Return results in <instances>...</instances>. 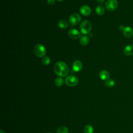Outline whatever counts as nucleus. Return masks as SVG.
<instances>
[{
	"label": "nucleus",
	"mask_w": 133,
	"mask_h": 133,
	"mask_svg": "<svg viewBox=\"0 0 133 133\" xmlns=\"http://www.w3.org/2000/svg\"><path fill=\"white\" fill-rule=\"evenodd\" d=\"M83 68L82 62L78 60H75L72 64V69L75 72H79L82 70Z\"/></svg>",
	"instance_id": "nucleus-9"
},
{
	"label": "nucleus",
	"mask_w": 133,
	"mask_h": 133,
	"mask_svg": "<svg viewBox=\"0 0 133 133\" xmlns=\"http://www.w3.org/2000/svg\"><path fill=\"white\" fill-rule=\"evenodd\" d=\"M89 42V38L86 35H83L79 39V43L83 46L87 45Z\"/></svg>",
	"instance_id": "nucleus-13"
},
{
	"label": "nucleus",
	"mask_w": 133,
	"mask_h": 133,
	"mask_svg": "<svg viewBox=\"0 0 133 133\" xmlns=\"http://www.w3.org/2000/svg\"><path fill=\"white\" fill-rule=\"evenodd\" d=\"M97 1L98 3H100V4H102V3H103L104 2V1H105V0H97Z\"/></svg>",
	"instance_id": "nucleus-23"
},
{
	"label": "nucleus",
	"mask_w": 133,
	"mask_h": 133,
	"mask_svg": "<svg viewBox=\"0 0 133 133\" xmlns=\"http://www.w3.org/2000/svg\"><path fill=\"white\" fill-rule=\"evenodd\" d=\"M79 29L81 32L84 34H88L92 29V24L89 20H84L80 24Z\"/></svg>",
	"instance_id": "nucleus-2"
},
{
	"label": "nucleus",
	"mask_w": 133,
	"mask_h": 133,
	"mask_svg": "<svg viewBox=\"0 0 133 133\" xmlns=\"http://www.w3.org/2000/svg\"><path fill=\"white\" fill-rule=\"evenodd\" d=\"M57 1H58V2H62V1H63V0H57Z\"/></svg>",
	"instance_id": "nucleus-25"
},
{
	"label": "nucleus",
	"mask_w": 133,
	"mask_h": 133,
	"mask_svg": "<svg viewBox=\"0 0 133 133\" xmlns=\"http://www.w3.org/2000/svg\"><path fill=\"white\" fill-rule=\"evenodd\" d=\"M124 54L127 56H131L133 55V45H129L126 46L123 50Z\"/></svg>",
	"instance_id": "nucleus-12"
},
{
	"label": "nucleus",
	"mask_w": 133,
	"mask_h": 133,
	"mask_svg": "<svg viewBox=\"0 0 133 133\" xmlns=\"http://www.w3.org/2000/svg\"><path fill=\"white\" fill-rule=\"evenodd\" d=\"M33 51L36 56L40 58L45 56L46 54V50L45 47L41 44H38L35 45Z\"/></svg>",
	"instance_id": "nucleus-3"
},
{
	"label": "nucleus",
	"mask_w": 133,
	"mask_h": 133,
	"mask_svg": "<svg viewBox=\"0 0 133 133\" xmlns=\"http://www.w3.org/2000/svg\"><path fill=\"white\" fill-rule=\"evenodd\" d=\"M56 133H69V131L66 127L62 126L58 128Z\"/></svg>",
	"instance_id": "nucleus-17"
},
{
	"label": "nucleus",
	"mask_w": 133,
	"mask_h": 133,
	"mask_svg": "<svg viewBox=\"0 0 133 133\" xmlns=\"http://www.w3.org/2000/svg\"><path fill=\"white\" fill-rule=\"evenodd\" d=\"M124 28H125V27H124L123 25H120V26H119V30H121V31H123L124 29Z\"/></svg>",
	"instance_id": "nucleus-22"
},
{
	"label": "nucleus",
	"mask_w": 133,
	"mask_h": 133,
	"mask_svg": "<svg viewBox=\"0 0 133 133\" xmlns=\"http://www.w3.org/2000/svg\"><path fill=\"white\" fill-rule=\"evenodd\" d=\"M0 133H5V132L4 130H3L2 129H1L0 130Z\"/></svg>",
	"instance_id": "nucleus-24"
},
{
	"label": "nucleus",
	"mask_w": 133,
	"mask_h": 133,
	"mask_svg": "<svg viewBox=\"0 0 133 133\" xmlns=\"http://www.w3.org/2000/svg\"><path fill=\"white\" fill-rule=\"evenodd\" d=\"M84 133H93L94 128L90 125H86L83 129Z\"/></svg>",
	"instance_id": "nucleus-16"
},
{
	"label": "nucleus",
	"mask_w": 133,
	"mask_h": 133,
	"mask_svg": "<svg viewBox=\"0 0 133 133\" xmlns=\"http://www.w3.org/2000/svg\"><path fill=\"white\" fill-rule=\"evenodd\" d=\"M63 83H64L63 79L61 77H58L56 78L55 80V84L58 87H60L62 86L63 84Z\"/></svg>",
	"instance_id": "nucleus-18"
},
{
	"label": "nucleus",
	"mask_w": 133,
	"mask_h": 133,
	"mask_svg": "<svg viewBox=\"0 0 133 133\" xmlns=\"http://www.w3.org/2000/svg\"><path fill=\"white\" fill-rule=\"evenodd\" d=\"M69 36L72 39H77L81 36V33L79 32L75 29H72L68 32Z\"/></svg>",
	"instance_id": "nucleus-7"
},
{
	"label": "nucleus",
	"mask_w": 133,
	"mask_h": 133,
	"mask_svg": "<svg viewBox=\"0 0 133 133\" xmlns=\"http://www.w3.org/2000/svg\"><path fill=\"white\" fill-rule=\"evenodd\" d=\"M46 133H52V132H46Z\"/></svg>",
	"instance_id": "nucleus-26"
},
{
	"label": "nucleus",
	"mask_w": 133,
	"mask_h": 133,
	"mask_svg": "<svg viewBox=\"0 0 133 133\" xmlns=\"http://www.w3.org/2000/svg\"><path fill=\"white\" fill-rule=\"evenodd\" d=\"M50 62V59L48 56H45L42 59V63L45 65H48Z\"/></svg>",
	"instance_id": "nucleus-20"
},
{
	"label": "nucleus",
	"mask_w": 133,
	"mask_h": 133,
	"mask_svg": "<svg viewBox=\"0 0 133 133\" xmlns=\"http://www.w3.org/2000/svg\"><path fill=\"white\" fill-rule=\"evenodd\" d=\"M123 34L126 37L130 38L133 35V30L130 26H126L123 30Z\"/></svg>",
	"instance_id": "nucleus-10"
},
{
	"label": "nucleus",
	"mask_w": 133,
	"mask_h": 133,
	"mask_svg": "<svg viewBox=\"0 0 133 133\" xmlns=\"http://www.w3.org/2000/svg\"><path fill=\"white\" fill-rule=\"evenodd\" d=\"M95 10H96V12L97 13V14L99 16H101V15H103L105 12L104 8L101 5L97 6Z\"/></svg>",
	"instance_id": "nucleus-15"
},
{
	"label": "nucleus",
	"mask_w": 133,
	"mask_h": 133,
	"mask_svg": "<svg viewBox=\"0 0 133 133\" xmlns=\"http://www.w3.org/2000/svg\"><path fill=\"white\" fill-rule=\"evenodd\" d=\"M69 20V22L71 25H76L80 22L81 20V17L78 14L74 13L70 15Z\"/></svg>",
	"instance_id": "nucleus-5"
},
{
	"label": "nucleus",
	"mask_w": 133,
	"mask_h": 133,
	"mask_svg": "<svg viewBox=\"0 0 133 133\" xmlns=\"http://www.w3.org/2000/svg\"><path fill=\"white\" fill-rule=\"evenodd\" d=\"M99 77L103 81H107L110 78V75L108 71L106 70H102L99 73Z\"/></svg>",
	"instance_id": "nucleus-11"
},
{
	"label": "nucleus",
	"mask_w": 133,
	"mask_h": 133,
	"mask_svg": "<svg viewBox=\"0 0 133 133\" xmlns=\"http://www.w3.org/2000/svg\"><path fill=\"white\" fill-rule=\"evenodd\" d=\"M118 6V2L116 0H108L105 4L106 9L110 11L115 10Z\"/></svg>",
	"instance_id": "nucleus-6"
},
{
	"label": "nucleus",
	"mask_w": 133,
	"mask_h": 133,
	"mask_svg": "<svg viewBox=\"0 0 133 133\" xmlns=\"http://www.w3.org/2000/svg\"><path fill=\"white\" fill-rule=\"evenodd\" d=\"M47 3L49 5H52L55 3V0H47Z\"/></svg>",
	"instance_id": "nucleus-21"
},
{
	"label": "nucleus",
	"mask_w": 133,
	"mask_h": 133,
	"mask_svg": "<svg viewBox=\"0 0 133 133\" xmlns=\"http://www.w3.org/2000/svg\"><path fill=\"white\" fill-rule=\"evenodd\" d=\"M115 85V82L112 79H109L105 82V85L108 87H112Z\"/></svg>",
	"instance_id": "nucleus-19"
},
{
	"label": "nucleus",
	"mask_w": 133,
	"mask_h": 133,
	"mask_svg": "<svg viewBox=\"0 0 133 133\" xmlns=\"http://www.w3.org/2000/svg\"><path fill=\"white\" fill-rule=\"evenodd\" d=\"M68 22L64 19L60 20L58 22V26L61 29H65L68 26Z\"/></svg>",
	"instance_id": "nucleus-14"
},
{
	"label": "nucleus",
	"mask_w": 133,
	"mask_h": 133,
	"mask_svg": "<svg viewBox=\"0 0 133 133\" xmlns=\"http://www.w3.org/2000/svg\"><path fill=\"white\" fill-rule=\"evenodd\" d=\"M54 71L58 76L64 77L68 75L69 73V68L65 62L60 61L55 64Z\"/></svg>",
	"instance_id": "nucleus-1"
},
{
	"label": "nucleus",
	"mask_w": 133,
	"mask_h": 133,
	"mask_svg": "<svg viewBox=\"0 0 133 133\" xmlns=\"http://www.w3.org/2000/svg\"><path fill=\"white\" fill-rule=\"evenodd\" d=\"M65 83L69 86H75L78 83V78L74 75H69L65 78Z\"/></svg>",
	"instance_id": "nucleus-4"
},
{
	"label": "nucleus",
	"mask_w": 133,
	"mask_h": 133,
	"mask_svg": "<svg viewBox=\"0 0 133 133\" xmlns=\"http://www.w3.org/2000/svg\"><path fill=\"white\" fill-rule=\"evenodd\" d=\"M80 12L84 16H88L91 14V9L87 5H82L79 8Z\"/></svg>",
	"instance_id": "nucleus-8"
}]
</instances>
